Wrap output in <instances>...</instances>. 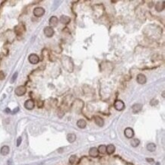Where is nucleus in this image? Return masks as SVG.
Segmentation results:
<instances>
[{
    "instance_id": "26",
    "label": "nucleus",
    "mask_w": 165,
    "mask_h": 165,
    "mask_svg": "<svg viewBox=\"0 0 165 165\" xmlns=\"http://www.w3.org/2000/svg\"><path fill=\"white\" fill-rule=\"evenodd\" d=\"M21 141H22L21 137H18V139H17V146H18H18L21 145Z\"/></svg>"
},
{
    "instance_id": "14",
    "label": "nucleus",
    "mask_w": 165,
    "mask_h": 165,
    "mask_svg": "<svg viewBox=\"0 0 165 165\" xmlns=\"http://www.w3.org/2000/svg\"><path fill=\"white\" fill-rule=\"evenodd\" d=\"M116 150V148L113 145H109L106 146V152L108 154H112L113 153H114V151Z\"/></svg>"
},
{
    "instance_id": "13",
    "label": "nucleus",
    "mask_w": 165,
    "mask_h": 165,
    "mask_svg": "<svg viewBox=\"0 0 165 165\" xmlns=\"http://www.w3.org/2000/svg\"><path fill=\"white\" fill-rule=\"evenodd\" d=\"M49 23H50V25L51 26V28H52V27L56 26L57 24H58V18H57L56 16H52L50 18Z\"/></svg>"
},
{
    "instance_id": "28",
    "label": "nucleus",
    "mask_w": 165,
    "mask_h": 165,
    "mask_svg": "<svg viewBox=\"0 0 165 165\" xmlns=\"http://www.w3.org/2000/svg\"><path fill=\"white\" fill-rule=\"evenodd\" d=\"M37 105H38L39 107H42L43 105V101H41V100H39L38 103H37Z\"/></svg>"
},
{
    "instance_id": "19",
    "label": "nucleus",
    "mask_w": 165,
    "mask_h": 165,
    "mask_svg": "<svg viewBox=\"0 0 165 165\" xmlns=\"http://www.w3.org/2000/svg\"><path fill=\"white\" fill-rule=\"evenodd\" d=\"M67 140L70 143H72V142H74L76 140V136L73 134V133H70V134L67 136Z\"/></svg>"
},
{
    "instance_id": "3",
    "label": "nucleus",
    "mask_w": 165,
    "mask_h": 165,
    "mask_svg": "<svg viewBox=\"0 0 165 165\" xmlns=\"http://www.w3.org/2000/svg\"><path fill=\"white\" fill-rule=\"evenodd\" d=\"M44 13H45V10L41 7L35 8L34 9V15L36 17H41L44 15Z\"/></svg>"
},
{
    "instance_id": "29",
    "label": "nucleus",
    "mask_w": 165,
    "mask_h": 165,
    "mask_svg": "<svg viewBox=\"0 0 165 165\" xmlns=\"http://www.w3.org/2000/svg\"><path fill=\"white\" fill-rule=\"evenodd\" d=\"M18 110H19V107H16L14 110H13V112H12V113H16Z\"/></svg>"
},
{
    "instance_id": "27",
    "label": "nucleus",
    "mask_w": 165,
    "mask_h": 165,
    "mask_svg": "<svg viewBox=\"0 0 165 165\" xmlns=\"http://www.w3.org/2000/svg\"><path fill=\"white\" fill-rule=\"evenodd\" d=\"M4 78H5V74L1 71V72H0V80H3Z\"/></svg>"
},
{
    "instance_id": "20",
    "label": "nucleus",
    "mask_w": 165,
    "mask_h": 165,
    "mask_svg": "<svg viewBox=\"0 0 165 165\" xmlns=\"http://www.w3.org/2000/svg\"><path fill=\"white\" fill-rule=\"evenodd\" d=\"M147 149H148V151H151V152H154L156 150V145L154 143H149L147 145Z\"/></svg>"
},
{
    "instance_id": "30",
    "label": "nucleus",
    "mask_w": 165,
    "mask_h": 165,
    "mask_svg": "<svg viewBox=\"0 0 165 165\" xmlns=\"http://www.w3.org/2000/svg\"><path fill=\"white\" fill-rule=\"evenodd\" d=\"M146 160H147V161H148V162H151V163L154 161L153 159H150V158H146Z\"/></svg>"
},
{
    "instance_id": "7",
    "label": "nucleus",
    "mask_w": 165,
    "mask_h": 165,
    "mask_svg": "<svg viewBox=\"0 0 165 165\" xmlns=\"http://www.w3.org/2000/svg\"><path fill=\"white\" fill-rule=\"evenodd\" d=\"M124 134L127 139H132L134 136V131L132 128H126L124 131Z\"/></svg>"
},
{
    "instance_id": "16",
    "label": "nucleus",
    "mask_w": 165,
    "mask_h": 165,
    "mask_svg": "<svg viewBox=\"0 0 165 165\" xmlns=\"http://www.w3.org/2000/svg\"><path fill=\"white\" fill-rule=\"evenodd\" d=\"M71 19H70V18L69 16H66V15H62L60 17V21L62 22V24H69V22H70Z\"/></svg>"
},
{
    "instance_id": "1",
    "label": "nucleus",
    "mask_w": 165,
    "mask_h": 165,
    "mask_svg": "<svg viewBox=\"0 0 165 165\" xmlns=\"http://www.w3.org/2000/svg\"><path fill=\"white\" fill-rule=\"evenodd\" d=\"M62 65H63V67L68 71V72H72L73 70V63L72 60L69 57L67 56H63L62 59Z\"/></svg>"
},
{
    "instance_id": "12",
    "label": "nucleus",
    "mask_w": 165,
    "mask_h": 165,
    "mask_svg": "<svg viewBox=\"0 0 165 165\" xmlns=\"http://www.w3.org/2000/svg\"><path fill=\"white\" fill-rule=\"evenodd\" d=\"M94 122L98 126H103L104 125V119H102L100 117H98V116H97V117H94Z\"/></svg>"
},
{
    "instance_id": "6",
    "label": "nucleus",
    "mask_w": 165,
    "mask_h": 165,
    "mask_svg": "<svg viewBox=\"0 0 165 165\" xmlns=\"http://www.w3.org/2000/svg\"><path fill=\"white\" fill-rule=\"evenodd\" d=\"M28 60L31 64H37L39 62V57L36 54H30L28 57Z\"/></svg>"
},
{
    "instance_id": "8",
    "label": "nucleus",
    "mask_w": 165,
    "mask_h": 165,
    "mask_svg": "<svg viewBox=\"0 0 165 165\" xmlns=\"http://www.w3.org/2000/svg\"><path fill=\"white\" fill-rule=\"evenodd\" d=\"M137 82L140 84H144L146 83L147 78L145 77V75L143 74H139L137 75Z\"/></svg>"
},
{
    "instance_id": "9",
    "label": "nucleus",
    "mask_w": 165,
    "mask_h": 165,
    "mask_svg": "<svg viewBox=\"0 0 165 165\" xmlns=\"http://www.w3.org/2000/svg\"><path fill=\"white\" fill-rule=\"evenodd\" d=\"M24 107L27 110H32L34 107V102L33 100H28L24 103Z\"/></svg>"
},
{
    "instance_id": "32",
    "label": "nucleus",
    "mask_w": 165,
    "mask_h": 165,
    "mask_svg": "<svg viewBox=\"0 0 165 165\" xmlns=\"http://www.w3.org/2000/svg\"><path fill=\"white\" fill-rule=\"evenodd\" d=\"M5 112H6V113H10V110L8 109V108H6V109L5 110Z\"/></svg>"
},
{
    "instance_id": "11",
    "label": "nucleus",
    "mask_w": 165,
    "mask_h": 165,
    "mask_svg": "<svg viewBox=\"0 0 165 165\" xmlns=\"http://www.w3.org/2000/svg\"><path fill=\"white\" fill-rule=\"evenodd\" d=\"M142 109V105L141 104H136L132 106V112L134 113H137L140 112Z\"/></svg>"
},
{
    "instance_id": "31",
    "label": "nucleus",
    "mask_w": 165,
    "mask_h": 165,
    "mask_svg": "<svg viewBox=\"0 0 165 165\" xmlns=\"http://www.w3.org/2000/svg\"><path fill=\"white\" fill-rule=\"evenodd\" d=\"M8 165H12V160H9L8 161Z\"/></svg>"
},
{
    "instance_id": "15",
    "label": "nucleus",
    "mask_w": 165,
    "mask_h": 165,
    "mask_svg": "<svg viewBox=\"0 0 165 165\" xmlns=\"http://www.w3.org/2000/svg\"><path fill=\"white\" fill-rule=\"evenodd\" d=\"M155 8L158 12H161L164 10V2H158L157 4L155 5Z\"/></svg>"
},
{
    "instance_id": "25",
    "label": "nucleus",
    "mask_w": 165,
    "mask_h": 165,
    "mask_svg": "<svg viewBox=\"0 0 165 165\" xmlns=\"http://www.w3.org/2000/svg\"><path fill=\"white\" fill-rule=\"evenodd\" d=\"M158 104V100H156V99H153L150 102V104L151 106H155V105H157Z\"/></svg>"
},
{
    "instance_id": "21",
    "label": "nucleus",
    "mask_w": 165,
    "mask_h": 165,
    "mask_svg": "<svg viewBox=\"0 0 165 165\" xmlns=\"http://www.w3.org/2000/svg\"><path fill=\"white\" fill-rule=\"evenodd\" d=\"M130 144L132 147H134V148H136V147H138L139 145L140 144V141L139 139H133L131 140V142H130Z\"/></svg>"
},
{
    "instance_id": "5",
    "label": "nucleus",
    "mask_w": 165,
    "mask_h": 165,
    "mask_svg": "<svg viewBox=\"0 0 165 165\" xmlns=\"http://www.w3.org/2000/svg\"><path fill=\"white\" fill-rule=\"evenodd\" d=\"M44 34L46 35V37H51L53 36V34H54V30H53V28L51 27H46L45 28H44Z\"/></svg>"
},
{
    "instance_id": "22",
    "label": "nucleus",
    "mask_w": 165,
    "mask_h": 165,
    "mask_svg": "<svg viewBox=\"0 0 165 165\" xmlns=\"http://www.w3.org/2000/svg\"><path fill=\"white\" fill-rule=\"evenodd\" d=\"M106 145H101L99 146V148H97L98 152L104 154L106 153Z\"/></svg>"
},
{
    "instance_id": "4",
    "label": "nucleus",
    "mask_w": 165,
    "mask_h": 165,
    "mask_svg": "<svg viewBox=\"0 0 165 165\" xmlns=\"http://www.w3.org/2000/svg\"><path fill=\"white\" fill-rule=\"evenodd\" d=\"M26 88L24 86H18V88H16L15 93L17 96H23L26 93Z\"/></svg>"
},
{
    "instance_id": "24",
    "label": "nucleus",
    "mask_w": 165,
    "mask_h": 165,
    "mask_svg": "<svg viewBox=\"0 0 165 165\" xmlns=\"http://www.w3.org/2000/svg\"><path fill=\"white\" fill-rule=\"evenodd\" d=\"M18 77V72H15L14 75H12V79H11V83H13V82H15V81L16 80Z\"/></svg>"
},
{
    "instance_id": "2",
    "label": "nucleus",
    "mask_w": 165,
    "mask_h": 165,
    "mask_svg": "<svg viewBox=\"0 0 165 165\" xmlns=\"http://www.w3.org/2000/svg\"><path fill=\"white\" fill-rule=\"evenodd\" d=\"M114 107L117 110L121 111L125 108V104L123 103L122 100H116L115 103H114Z\"/></svg>"
},
{
    "instance_id": "18",
    "label": "nucleus",
    "mask_w": 165,
    "mask_h": 165,
    "mask_svg": "<svg viewBox=\"0 0 165 165\" xmlns=\"http://www.w3.org/2000/svg\"><path fill=\"white\" fill-rule=\"evenodd\" d=\"M86 125H87V123H86L84 119H79L77 122V126L80 129H84L86 127Z\"/></svg>"
},
{
    "instance_id": "17",
    "label": "nucleus",
    "mask_w": 165,
    "mask_h": 165,
    "mask_svg": "<svg viewBox=\"0 0 165 165\" xmlns=\"http://www.w3.org/2000/svg\"><path fill=\"white\" fill-rule=\"evenodd\" d=\"M9 147L7 146V145H5V146H3L2 147V148L1 150H0V152H1V154L2 155H7L8 153H9Z\"/></svg>"
},
{
    "instance_id": "23",
    "label": "nucleus",
    "mask_w": 165,
    "mask_h": 165,
    "mask_svg": "<svg viewBox=\"0 0 165 165\" xmlns=\"http://www.w3.org/2000/svg\"><path fill=\"white\" fill-rule=\"evenodd\" d=\"M77 160H78V158H77V156L76 155H72L71 157L69 158V161L70 164H74L77 162Z\"/></svg>"
},
{
    "instance_id": "10",
    "label": "nucleus",
    "mask_w": 165,
    "mask_h": 165,
    "mask_svg": "<svg viewBox=\"0 0 165 165\" xmlns=\"http://www.w3.org/2000/svg\"><path fill=\"white\" fill-rule=\"evenodd\" d=\"M98 154H99V152H98L97 148H96L95 147H93L90 150H89V155L92 158H97Z\"/></svg>"
}]
</instances>
